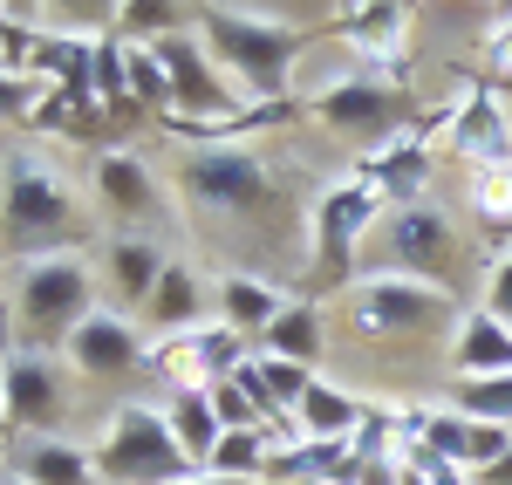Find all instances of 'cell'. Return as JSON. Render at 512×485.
<instances>
[{
	"label": "cell",
	"instance_id": "obj_29",
	"mask_svg": "<svg viewBox=\"0 0 512 485\" xmlns=\"http://www.w3.org/2000/svg\"><path fill=\"white\" fill-rule=\"evenodd\" d=\"M472 212L492 226V233H512V164L472 171Z\"/></svg>",
	"mask_w": 512,
	"mask_h": 485
},
{
	"label": "cell",
	"instance_id": "obj_21",
	"mask_svg": "<svg viewBox=\"0 0 512 485\" xmlns=\"http://www.w3.org/2000/svg\"><path fill=\"white\" fill-rule=\"evenodd\" d=\"M7 472L21 485H103L96 479V458L82 445H69V438H21Z\"/></svg>",
	"mask_w": 512,
	"mask_h": 485
},
{
	"label": "cell",
	"instance_id": "obj_10",
	"mask_svg": "<svg viewBox=\"0 0 512 485\" xmlns=\"http://www.w3.org/2000/svg\"><path fill=\"white\" fill-rule=\"evenodd\" d=\"M444 123H451V103H444L437 117L410 123V130H396L390 144L362 151L349 178H362V185L390 205V212H403V205H424V192H431V171H437V144H431V137H444Z\"/></svg>",
	"mask_w": 512,
	"mask_h": 485
},
{
	"label": "cell",
	"instance_id": "obj_39",
	"mask_svg": "<svg viewBox=\"0 0 512 485\" xmlns=\"http://www.w3.org/2000/svg\"><path fill=\"white\" fill-rule=\"evenodd\" d=\"M14 438V417H7V376H0V445Z\"/></svg>",
	"mask_w": 512,
	"mask_h": 485
},
{
	"label": "cell",
	"instance_id": "obj_3",
	"mask_svg": "<svg viewBox=\"0 0 512 485\" xmlns=\"http://www.w3.org/2000/svg\"><path fill=\"white\" fill-rule=\"evenodd\" d=\"M383 219H390V205L362 178H335L308 199V301L315 294H349L362 281V253H369Z\"/></svg>",
	"mask_w": 512,
	"mask_h": 485
},
{
	"label": "cell",
	"instance_id": "obj_26",
	"mask_svg": "<svg viewBox=\"0 0 512 485\" xmlns=\"http://www.w3.org/2000/svg\"><path fill=\"white\" fill-rule=\"evenodd\" d=\"M110 28H117L123 41H137V48H151V41L192 28V7H171V0H123V7H110Z\"/></svg>",
	"mask_w": 512,
	"mask_h": 485
},
{
	"label": "cell",
	"instance_id": "obj_23",
	"mask_svg": "<svg viewBox=\"0 0 512 485\" xmlns=\"http://www.w3.org/2000/svg\"><path fill=\"white\" fill-rule=\"evenodd\" d=\"M321 349H328V315H321V301H287L280 322L260 335V356H280V363H301V369H321Z\"/></svg>",
	"mask_w": 512,
	"mask_h": 485
},
{
	"label": "cell",
	"instance_id": "obj_37",
	"mask_svg": "<svg viewBox=\"0 0 512 485\" xmlns=\"http://www.w3.org/2000/svg\"><path fill=\"white\" fill-rule=\"evenodd\" d=\"M472 479H478V485H512V451L499 458V465H485V472H472Z\"/></svg>",
	"mask_w": 512,
	"mask_h": 485
},
{
	"label": "cell",
	"instance_id": "obj_24",
	"mask_svg": "<svg viewBox=\"0 0 512 485\" xmlns=\"http://www.w3.org/2000/svg\"><path fill=\"white\" fill-rule=\"evenodd\" d=\"M158 404H164V424H171L178 451H185V465L205 472L212 451H219V438H226V424L212 417V397H205V390H178V397H158Z\"/></svg>",
	"mask_w": 512,
	"mask_h": 485
},
{
	"label": "cell",
	"instance_id": "obj_5",
	"mask_svg": "<svg viewBox=\"0 0 512 485\" xmlns=\"http://www.w3.org/2000/svg\"><path fill=\"white\" fill-rule=\"evenodd\" d=\"M178 192L192 199L198 219H233V226H274L280 185L260 151H192L178 164Z\"/></svg>",
	"mask_w": 512,
	"mask_h": 485
},
{
	"label": "cell",
	"instance_id": "obj_22",
	"mask_svg": "<svg viewBox=\"0 0 512 485\" xmlns=\"http://www.w3.org/2000/svg\"><path fill=\"white\" fill-rule=\"evenodd\" d=\"M349 445H335V438H294V445H274L267 458V485H342L349 472Z\"/></svg>",
	"mask_w": 512,
	"mask_h": 485
},
{
	"label": "cell",
	"instance_id": "obj_16",
	"mask_svg": "<svg viewBox=\"0 0 512 485\" xmlns=\"http://www.w3.org/2000/svg\"><path fill=\"white\" fill-rule=\"evenodd\" d=\"M437 151L472 164V171L512 164V117H506V103H499L492 82H472V89L451 103V123H444V137H437Z\"/></svg>",
	"mask_w": 512,
	"mask_h": 485
},
{
	"label": "cell",
	"instance_id": "obj_8",
	"mask_svg": "<svg viewBox=\"0 0 512 485\" xmlns=\"http://www.w3.org/2000/svg\"><path fill=\"white\" fill-rule=\"evenodd\" d=\"M308 117H315L321 130H335L342 144H355V158H362V151L390 144L396 130H410V123H417V103H410L403 82H383V76L349 69V76L321 82L315 96H308Z\"/></svg>",
	"mask_w": 512,
	"mask_h": 485
},
{
	"label": "cell",
	"instance_id": "obj_12",
	"mask_svg": "<svg viewBox=\"0 0 512 485\" xmlns=\"http://www.w3.org/2000/svg\"><path fill=\"white\" fill-rule=\"evenodd\" d=\"M7 376V417L21 438H62V417H69V363L62 356H41V349H7L0 356Z\"/></svg>",
	"mask_w": 512,
	"mask_h": 485
},
{
	"label": "cell",
	"instance_id": "obj_2",
	"mask_svg": "<svg viewBox=\"0 0 512 485\" xmlns=\"http://www.w3.org/2000/svg\"><path fill=\"white\" fill-rule=\"evenodd\" d=\"M0 240L7 253L28 267V260H48L62 240H82V212L76 192L41 151H14L0 164Z\"/></svg>",
	"mask_w": 512,
	"mask_h": 485
},
{
	"label": "cell",
	"instance_id": "obj_34",
	"mask_svg": "<svg viewBox=\"0 0 512 485\" xmlns=\"http://www.w3.org/2000/svg\"><path fill=\"white\" fill-rule=\"evenodd\" d=\"M396 465H410V472H417L424 485H478L465 465H451V458H437V451H403Z\"/></svg>",
	"mask_w": 512,
	"mask_h": 485
},
{
	"label": "cell",
	"instance_id": "obj_9",
	"mask_svg": "<svg viewBox=\"0 0 512 485\" xmlns=\"http://www.w3.org/2000/svg\"><path fill=\"white\" fill-rule=\"evenodd\" d=\"M376 274L451 287V274H458V226H451L431 199L390 212V219L376 226ZM451 294H458V287H451Z\"/></svg>",
	"mask_w": 512,
	"mask_h": 485
},
{
	"label": "cell",
	"instance_id": "obj_18",
	"mask_svg": "<svg viewBox=\"0 0 512 485\" xmlns=\"http://www.w3.org/2000/svg\"><path fill=\"white\" fill-rule=\"evenodd\" d=\"M294 294L287 287H274V281H260V274H219V287H212V322H226L233 335H246L253 349H260V335L280 322V308H287Z\"/></svg>",
	"mask_w": 512,
	"mask_h": 485
},
{
	"label": "cell",
	"instance_id": "obj_27",
	"mask_svg": "<svg viewBox=\"0 0 512 485\" xmlns=\"http://www.w3.org/2000/svg\"><path fill=\"white\" fill-rule=\"evenodd\" d=\"M451 410H465L478 424H512V369L506 376H451Z\"/></svg>",
	"mask_w": 512,
	"mask_h": 485
},
{
	"label": "cell",
	"instance_id": "obj_41",
	"mask_svg": "<svg viewBox=\"0 0 512 485\" xmlns=\"http://www.w3.org/2000/svg\"><path fill=\"white\" fill-rule=\"evenodd\" d=\"M0 485H21V479H14V472H0Z\"/></svg>",
	"mask_w": 512,
	"mask_h": 485
},
{
	"label": "cell",
	"instance_id": "obj_30",
	"mask_svg": "<svg viewBox=\"0 0 512 485\" xmlns=\"http://www.w3.org/2000/svg\"><path fill=\"white\" fill-rule=\"evenodd\" d=\"M396 424H403V404H362V424H355L349 451L355 458H396Z\"/></svg>",
	"mask_w": 512,
	"mask_h": 485
},
{
	"label": "cell",
	"instance_id": "obj_33",
	"mask_svg": "<svg viewBox=\"0 0 512 485\" xmlns=\"http://www.w3.org/2000/svg\"><path fill=\"white\" fill-rule=\"evenodd\" d=\"M478 48H485L492 76H499V82H512V7H499V14L485 21V35H478Z\"/></svg>",
	"mask_w": 512,
	"mask_h": 485
},
{
	"label": "cell",
	"instance_id": "obj_40",
	"mask_svg": "<svg viewBox=\"0 0 512 485\" xmlns=\"http://www.w3.org/2000/svg\"><path fill=\"white\" fill-rule=\"evenodd\" d=\"M396 485H424V479H417V472H410V465H403V479H396Z\"/></svg>",
	"mask_w": 512,
	"mask_h": 485
},
{
	"label": "cell",
	"instance_id": "obj_6",
	"mask_svg": "<svg viewBox=\"0 0 512 485\" xmlns=\"http://www.w3.org/2000/svg\"><path fill=\"white\" fill-rule=\"evenodd\" d=\"M89 458H96V479L103 485H171L192 472L178 438H171V424H164V404H151V397L110 404L103 438H96Z\"/></svg>",
	"mask_w": 512,
	"mask_h": 485
},
{
	"label": "cell",
	"instance_id": "obj_38",
	"mask_svg": "<svg viewBox=\"0 0 512 485\" xmlns=\"http://www.w3.org/2000/svg\"><path fill=\"white\" fill-rule=\"evenodd\" d=\"M171 485H260V479H219V472H185V479H171Z\"/></svg>",
	"mask_w": 512,
	"mask_h": 485
},
{
	"label": "cell",
	"instance_id": "obj_28",
	"mask_svg": "<svg viewBox=\"0 0 512 485\" xmlns=\"http://www.w3.org/2000/svg\"><path fill=\"white\" fill-rule=\"evenodd\" d=\"M267 458H274V438H267V431H226L205 472H219V479H260V485H267Z\"/></svg>",
	"mask_w": 512,
	"mask_h": 485
},
{
	"label": "cell",
	"instance_id": "obj_25",
	"mask_svg": "<svg viewBox=\"0 0 512 485\" xmlns=\"http://www.w3.org/2000/svg\"><path fill=\"white\" fill-rule=\"evenodd\" d=\"M355 424H362V397L342 390V383H328V376H315L308 397H301V410H294V431H301V438H335V445H349Z\"/></svg>",
	"mask_w": 512,
	"mask_h": 485
},
{
	"label": "cell",
	"instance_id": "obj_20",
	"mask_svg": "<svg viewBox=\"0 0 512 485\" xmlns=\"http://www.w3.org/2000/svg\"><path fill=\"white\" fill-rule=\"evenodd\" d=\"M512 369V328L485 308H465L451 328V376H506Z\"/></svg>",
	"mask_w": 512,
	"mask_h": 485
},
{
	"label": "cell",
	"instance_id": "obj_1",
	"mask_svg": "<svg viewBox=\"0 0 512 485\" xmlns=\"http://www.w3.org/2000/svg\"><path fill=\"white\" fill-rule=\"evenodd\" d=\"M192 35L233 76V89L246 103H294L287 82H294V62L315 41V35H301L287 14H274V7H226V0L192 7Z\"/></svg>",
	"mask_w": 512,
	"mask_h": 485
},
{
	"label": "cell",
	"instance_id": "obj_7",
	"mask_svg": "<svg viewBox=\"0 0 512 485\" xmlns=\"http://www.w3.org/2000/svg\"><path fill=\"white\" fill-rule=\"evenodd\" d=\"M458 294L431 281H403V274H362L342 294V322L362 342H396V335H437V328H458Z\"/></svg>",
	"mask_w": 512,
	"mask_h": 485
},
{
	"label": "cell",
	"instance_id": "obj_19",
	"mask_svg": "<svg viewBox=\"0 0 512 485\" xmlns=\"http://www.w3.org/2000/svg\"><path fill=\"white\" fill-rule=\"evenodd\" d=\"M137 322L151 328V342H171V335L205 328V281H198L192 260H171V267H164V281L151 287V301H144Z\"/></svg>",
	"mask_w": 512,
	"mask_h": 485
},
{
	"label": "cell",
	"instance_id": "obj_13",
	"mask_svg": "<svg viewBox=\"0 0 512 485\" xmlns=\"http://www.w3.org/2000/svg\"><path fill=\"white\" fill-rule=\"evenodd\" d=\"M328 28H335V41L349 48V62L362 69V76H383V82L410 76V7H396V0L335 7Z\"/></svg>",
	"mask_w": 512,
	"mask_h": 485
},
{
	"label": "cell",
	"instance_id": "obj_14",
	"mask_svg": "<svg viewBox=\"0 0 512 485\" xmlns=\"http://www.w3.org/2000/svg\"><path fill=\"white\" fill-rule=\"evenodd\" d=\"M89 192H96L103 219H110L117 233H158L164 212H171V205H164V178L137 158V151H96Z\"/></svg>",
	"mask_w": 512,
	"mask_h": 485
},
{
	"label": "cell",
	"instance_id": "obj_11",
	"mask_svg": "<svg viewBox=\"0 0 512 485\" xmlns=\"http://www.w3.org/2000/svg\"><path fill=\"white\" fill-rule=\"evenodd\" d=\"M158 48V62H164V76H171V117H185V123H219V117H239L246 110V96L233 89V76L205 55V41L185 28V35H164L151 41Z\"/></svg>",
	"mask_w": 512,
	"mask_h": 485
},
{
	"label": "cell",
	"instance_id": "obj_31",
	"mask_svg": "<svg viewBox=\"0 0 512 485\" xmlns=\"http://www.w3.org/2000/svg\"><path fill=\"white\" fill-rule=\"evenodd\" d=\"M48 82H35L28 69H0V123H41L48 110Z\"/></svg>",
	"mask_w": 512,
	"mask_h": 485
},
{
	"label": "cell",
	"instance_id": "obj_35",
	"mask_svg": "<svg viewBox=\"0 0 512 485\" xmlns=\"http://www.w3.org/2000/svg\"><path fill=\"white\" fill-rule=\"evenodd\" d=\"M485 315L512 328V246L492 260V274H485Z\"/></svg>",
	"mask_w": 512,
	"mask_h": 485
},
{
	"label": "cell",
	"instance_id": "obj_15",
	"mask_svg": "<svg viewBox=\"0 0 512 485\" xmlns=\"http://www.w3.org/2000/svg\"><path fill=\"white\" fill-rule=\"evenodd\" d=\"M144 356H151L144 322H137V315H117V308H96V315L62 342V363H69V376H82V383H130V376H144Z\"/></svg>",
	"mask_w": 512,
	"mask_h": 485
},
{
	"label": "cell",
	"instance_id": "obj_36",
	"mask_svg": "<svg viewBox=\"0 0 512 485\" xmlns=\"http://www.w3.org/2000/svg\"><path fill=\"white\" fill-rule=\"evenodd\" d=\"M396 479H403L396 458H349V472H342V485H396Z\"/></svg>",
	"mask_w": 512,
	"mask_h": 485
},
{
	"label": "cell",
	"instance_id": "obj_32",
	"mask_svg": "<svg viewBox=\"0 0 512 485\" xmlns=\"http://www.w3.org/2000/svg\"><path fill=\"white\" fill-rule=\"evenodd\" d=\"M205 397H212V417H219L226 431H260V410H253V397L239 390L233 376H226V383H212Z\"/></svg>",
	"mask_w": 512,
	"mask_h": 485
},
{
	"label": "cell",
	"instance_id": "obj_4",
	"mask_svg": "<svg viewBox=\"0 0 512 485\" xmlns=\"http://www.w3.org/2000/svg\"><path fill=\"white\" fill-rule=\"evenodd\" d=\"M7 308H14V335H21V349L62 356V342L96 315V267H89L82 253L28 260V267H14V294H7Z\"/></svg>",
	"mask_w": 512,
	"mask_h": 485
},
{
	"label": "cell",
	"instance_id": "obj_17",
	"mask_svg": "<svg viewBox=\"0 0 512 485\" xmlns=\"http://www.w3.org/2000/svg\"><path fill=\"white\" fill-rule=\"evenodd\" d=\"M171 260H178V253H171L158 233H110V240L96 246V267H103V281H110V294H117V315L123 308L144 315V301H151V287L164 281Z\"/></svg>",
	"mask_w": 512,
	"mask_h": 485
}]
</instances>
